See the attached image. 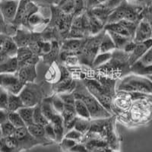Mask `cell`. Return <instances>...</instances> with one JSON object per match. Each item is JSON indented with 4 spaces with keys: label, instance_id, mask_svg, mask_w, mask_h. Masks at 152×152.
I'll return each mask as SVG.
<instances>
[{
    "label": "cell",
    "instance_id": "cell-45",
    "mask_svg": "<svg viewBox=\"0 0 152 152\" xmlns=\"http://www.w3.org/2000/svg\"><path fill=\"white\" fill-rule=\"evenodd\" d=\"M44 129H45L46 135L47 138L50 139V141L55 142L56 140V133L54 130V127L51 123H49L48 124L44 126Z\"/></svg>",
    "mask_w": 152,
    "mask_h": 152
},
{
    "label": "cell",
    "instance_id": "cell-53",
    "mask_svg": "<svg viewBox=\"0 0 152 152\" xmlns=\"http://www.w3.org/2000/svg\"><path fill=\"white\" fill-rule=\"evenodd\" d=\"M69 152H89V150L87 148L85 144L82 142H78L75 147L69 151Z\"/></svg>",
    "mask_w": 152,
    "mask_h": 152
},
{
    "label": "cell",
    "instance_id": "cell-57",
    "mask_svg": "<svg viewBox=\"0 0 152 152\" xmlns=\"http://www.w3.org/2000/svg\"><path fill=\"white\" fill-rule=\"evenodd\" d=\"M146 4H147V6L152 5V0H146Z\"/></svg>",
    "mask_w": 152,
    "mask_h": 152
},
{
    "label": "cell",
    "instance_id": "cell-60",
    "mask_svg": "<svg viewBox=\"0 0 152 152\" xmlns=\"http://www.w3.org/2000/svg\"><path fill=\"white\" fill-rule=\"evenodd\" d=\"M147 78H148L149 79H150L151 81H152V75H151V76H148V77H147Z\"/></svg>",
    "mask_w": 152,
    "mask_h": 152
},
{
    "label": "cell",
    "instance_id": "cell-30",
    "mask_svg": "<svg viewBox=\"0 0 152 152\" xmlns=\"http://www.w3.org/2000/svg\"><path fill=\"white\" fill-rule=\"evenodd\" d=\"M28 1L29 0H20L15 19L14 23H13V25L17 28H21L23 20H24L25 13H26L27 5H28Z\"/></svg>",
    "mask_w": 152,
    "mask_h": 152
},
{
    "label": "cell",
    "instance_id": "cell-43",
    "mask_svg": "<svg viewBox=\"0 0 152 152\" xmlns=\"http://www.w3.org/2000/svg\"><path fill=\"white\" fill-rule=\"evenodd\" d=\"M83 137L84 135H82L81 132L75 130V129L70 130L65 134V138H69V139L74 140L77 142H81Z\"/></svg>",
    "mask_w": 152,
    "mask_h": 152
},
{
    "label": "cell",
    "instance_id": "cell-39",
    "mask_svg": "<svg viewBox=\"0 0 152 152\" xmlns=\"http://www.w3.org/2000/svg\"><path fill=\"white\" fill-rule=\"evenodd\" d=\"M75 2V0H61L56 5L62 12L72 15Z\"/></svg>",
    "mask_w": 152,
    "mask_h": 152
},
{
    "label": "cell",
    "instance_id": "cell-12",
    "mask_svg": "<svg viewBox=\"0 0 152 152\" xmlns=\"http://www.w3.org/2000/svg\"><path fill=\"white\" fill-rule=\"evenodd\" d=\"M19 2L20 0H0V10L8 24L14 23Z\"/></svg>",
    "mask_w": 152,
    "mask_h": 152
},
{
    "label": "cell",
    "instance_id": "cell-24",
    "mask_svg": "<svg viewBox=\"0 0 152 152\" xmlns=\"http://www.w3.org/2000/svg\"><path fill=\"white\" fill-rule=\"evenodd\" d=\"M61 44L57 41H52V48L50 52L46 55L43 56L41 59L46 65L50 66L53 62H57L59 59V53H60Z\"/></svg>",
    "mask_w": 152,
    "mask_h": 152
},
{
    "label": "cell",
    "instance_id": "cell-27",
    "mask_svg": "<svg viewBox=\"0 0 152 152\" xmlns=\"http://www.w3.org/2000/svg\"><path fill=\"white\" fill-rule=\"evenodd\" d=\"M116 50V46H115V43H114L112 37L109 34V33L106 31L101 42H100V47H99V53H113Z\"/></svg>",
    "mask_w": 152,
    "mask_h": 152
},
{
    "label": "cell",
    "instance_id": "cell-42",
    "mask_svg": "<svg viewBox=\"0 0 152 152\" xmlns=\"http://www.w3.org/2000/svg\"><path fill=\"white\" fill-rule=\"evenodd\" d=\"M86 12L85 1L84 0H75L74 5V10L72 12L73 17H78V16L83 15Z\"/></svg>",
    "mask_w": 152,
    "mask_h": 152
},
{
    "label": "cell",
    "instance_id": "cell-7",
    "mask_svg": "<svg viewBox=\"0 0 152 152\" xmlns=\"http://www.w3.org/2000/svg\"><path fill=\"white\" fill-rule=\"evenodd\" d=\"M116 91L152 95V81L147 77L131 73L119 81Z\"/></svg>",
    "mask_w": 152,
    "mask_h": 152
},
{
    "label": "cell",
    "instance_id": "cell-51",
    "mask_svg": "<svg viewBox=\"0 0 152 152\" xmlns=\"http://www.w3.org/2000/svg\"><path fill=\"white\" fill-rule=\"evenodd\" d=\"M139 62H141L144 65H152V46L139 60Z\"/></svg>",
    "mask_w": 152,
    "mask_h": 152
},
{
    "label": "cell",
    "instance_id": "cell-48",
    "mask_svg": "<svg viewBox=\"0 0 152 152\" xmlns=\"http://www.w3.org/2000/svg\"><path fill=\"white\" fill-rule=\"evenodd\" d=\"M78 142H75L74 140H72V139H69V138H65L62 139V141L61 142V146L64 150H68L69 151L71 150L73 147H75Z\"/></svg>",
    "mask_w": 152,
    "mask_h": 152
},
{
    "label": "cell",
    "instance_id": "cell-41",
    "mask_svg": "<svg viewBox=\"0 0 152 152\" xmlns=\"http://www.w3.org/2000/svg\"><path fill=\"white\" fill-rule=\"evenodd\" d=\"M0 127H1V130H2V134L3 138L14 136L15 132L16 131V128L10 122L7 121L5 122V123H2V125H0Z\"/></svg>",
    "mask_w": 152,
    "mask_h": 152
},
{
    "label": "cell",
    "instance_id": "cell-31",
    "mask_svg": "<svg viewBox=\"0 0 152 152\" xmlns=\"http://www.w3.org/2000/svg\"><path fill=\"white\" fill-rule=\"evenodd\" d=\"M75 110L78 117L91 120L90 112L86 104L80 99H75Z\"/></svg>",
    "mask_w": 152,
    "mask_h": 152
},
{
    "label": "cell",
    "instance_id": "cell-40",
    "mask_svg": "<svg viewBox=\"0 0 152 152\" xmlns=\"http://www.w3.org/2000/svg\"><path fill=\"white\" fill-rule=\"evenodd\" d=\"M50 96H51V100H52V104L55 110L59 114H62V111L64 110L65 106L64 103L62 101L59 94H53Z\"/></svg>",
    "mask_w": 152,
    "mask_h": 152
},
{
    "label": "cell",
    "instance_id": "cell-13",
    "mask_svg": "<svg viewBox=\"0 0 152 152\" xmlns=\"http://www.w3.org/2000/svg\"><path fill=\"white\" fill-rule=\"evenodd\" d=\"M88 32L85 29L82 15L73 18L71 29L69 31L67 39H78L82 40L88 37Z\"/></svg>",
    "mask_w": 152,
    "mask_h": 152
},
{
    "label": "cell",
    "instance_id": "cell-55",
    "mask_svg": "<svg viewBox=\"0 0 152 152\" xmlns=\"http://www.w3.org/2000/svg\"><path fill=\"white\" fill-rule=\"evenodd\" d=\"M8 115H9V111L6 110L0 109V125L8 121Z\"/></svg>",
    "mask_w": 152,
    "mask_h": 152
},
{
    "label": "cell",
    "instance_id": "cell-21",
    "mask_svg": "<svg viewBox=\"0 0 152 152\" xmlns=\"http://www.w3.org/2000/svg\"><path fill=\"white\" fill-rule=\"evenodd\" d=\"M48 70L45 74V81L50 85H54L59 81L61 78L60 66L58 62H55L49 66Z\"/></svg>",
    "mask_w": 152,
    "mask_h": 152
},
{
    "label": "cell",
    "instance_id": "cell-25",
    "mask_svg": "<svg viewBox=\"0 0 152 152\" xmlns=\"http://www.w3.org/2000/svg\"><path fill=\"white\" fill-rule=\"evenodd\" d=\"M40 107H41L42 112L50 123L52 121L53 119H54V117L56 116L57 114H59L53 108L51 96H49V97H47L43 99L42 103L40 104Z\"/></svg>",
    "mask_w": 152,
    "mask_h": 152
},
{
    "label": "cell",
    "instance_id": "cell-61",
    "mask_svg": "<svg viewBox=\"0 0 152 152\" xmlns=\"http://www.w3.org/2000/svg\"><path fill=\"white\" fill-rule=\"evenodd\" d=\"M60 1H61V0H56V5H57V4H58V3H59V2H60Z\"/></svg>",
    "mask_w": 152,
    "mask_h": 152
},
{
    "label": "cell",
    "instance_id": "cell-4",
    "mask_svg": "<svg viewBox=\"0 0 152 152\" xmlns=\"http://www.w3.org/2000/svg\"><path fill=\"white\" fill-rule=\"evenodd\" d=\"M98 74L114 79H122L131 74L129 54L123 50H116L112 53V57L104 66L94 70Z\"/></svg>",
    "mask_w": 152,
    "mask_h": 152
},
{
    "label": "cell",
    "instance_id": "cell-14",
    "mask_svg": "<svg viewBox=\"0 0 152 152\" xmlns=\"http://www.w3.org/2000/svg\"><path fill=\"white\" fill-rule=\"evenodd\" d=\"M36 67V64H24L19 66L16 75L24 84L35 82L37 76Z\"/></svg>",
    "mask_w": 152,
    "mask_h": 152
},
{
    "label": "cell",
    "instance_id": "cell-11",
    "mask_svg": "<svg viewBox=\"0 0 152 152\" xmlns=\"http://www.w3.org/2000/svg\"><path fill=\"white\" fill-rule=\"evenodd\" d=\"M14 136L18 143L21 151L29 150L36 145H40L39 141L37 140L36 138L31 135L27 126L16 129Z\"/></svg>",
    "mask_w": 152,
    "mask_h": 152
},
{
    "label": "cell",
    "instance_id": "cell-56",
    "mask_svg": "<svg viewBox=\"0 0 152 152\" xmlns=\"http://www.w3.org/2000/svg\"><path fill=\"white\" fill-rule=\"evenodd\" d=\"M128 3L135 5H140V6H147L146 0H126Z\"/></svg>",
    "mask_w": 152,
    "mask_h": 152
},
{
    "label": "cell",
    "instance_id": "cell-54",
    "mask_svg": "<svg viewBox=\"0 0 152 152\" xmlns=\"http://www.w3.org/2000/svg\"><path fill=\"white\" fill-rule=\"evenodd\" d=\"M6 36L7 35L0 34V62H3L5 59H7L8 58H10V57H7L6 56H5L2 53V44H3V42L5 40Z\"/></svg>",
    "mask_w": 152,
    "mask_h": 152
},
{
    "label": "cell",
    "instance_id": "cell-35",
    "mask_svg": "<svg viewBox=\"0 0 152 152\" xmlns=\"http://www.w3.org/2000/svg\"><path fill=\"white\" fill-rule=\"evenodd\" d=\"M91 121L90 119H83V118L78 117L77 118V120L75 124L74 129L79 132H81L82 135H85L91 128Z\"/></svg>",
    "mask_w": 152,
    "mask_h": 152
},
{
    "label": "cell",
    "instance_id": "cell-17",
    "mask_svg": "<svg viewBox=\"0 0 152 152\" xmlns=\"http://www.w3.org/2000/svg\"><path fill=\"white\" fill-rule=\"evenodd\" d=\"M152 46V39L146 40L142 43H138L135 45V49L133 50L132 52L129 54V63L132 66L134 63L140 60L142 57L144 56L148 50Z\"/></svg>",
    "mask_w": 152,
    "mask_h": 152
},
{
    "label": "cell",
    "instance_id": "cell-50",
    "mask_svg": "<svg viewBox=\"0 0 152 152\" xmlns=\"http://www.w3.org/2000/svg\"><path fill=\"white\" fill-rule=\"evenodd\" d=\"M9 26V24L5 22L3 15H2L1 10H0V34H5L8 36Z\"/></svg>",
    "mask_w": 152,
    "mask_h": 152
},
{
    "label": "cell",
    "instance_id": "cell-58",
    "mask_svg": "<svg viewBox=\"0 0 152 152\" xmlns=\"http://www.w3.org/2000/svg\"><path fill=\"white\" fill-rule=\"evenodd\" d=\"M2 138H3V136H2V130H1V127H0V142H1V141H2Z\"/></svg>",
    "mask_w": 152,
    "mask_h": 152
},
{
    "label": "cell",
    "instance_id": "cell-23",
    "mask_svg": "<svg viewBox=\"0 0 152 152\" xmlns=\"http://www.w3.org/2000/svg\"><path fill=\"white\" fill-rule=\"evenodd\" d=\"M15 136L2 138L0 142V152H21Z\"/></svg>",
    "mask_w": 152,
    "mask_h": 152
},
{
    "label": "cell",
    "instance_id": "cell-38",
    "mask_svg": "<svg viewBox=\"0 0 152 152\" xmlns=\"http://www.w3.org/2000/svg\"><path fill=\"white\" fill-rule=\"evenodd\" d=\"M8 121L10 122L16 129L26 126L23 119H21L20 114L18 112H9L8 115Z\"/></svg>",
    "mask_w": 152,
    "mask_h": 152
},
{
    "label": "cell",
    "instance_id": "cell-22",
    "mask_svg": "<svg viewBox=\"0 0 152 152\" xmlns=\"http://www.w3.org/2000/svg\"><path fill=\"white\" fill-rule=\"evenodd\" d=\"M18 61L17 57H10L0 62V74H14L18 69Z\"/></svg>",
    "mask_w": 152,
    "mask_h": 152
},
{
    "label": "cell",
    "instance_id": "cell-6",
    "mask_svg": "<svg viewBox=\"0 0 152 152\" xmlns=\"http://www.w3.org/2000/svg\"><path fill=\"white\" fill-rule=\"evenodd\" d=\"M106 30L104 29L97 34L88 36L83 39L82 44L77 53L80 66L91 69L93 61L99 53L100 42Z\"/></svg>",
    "mask_w": 152,
    "mask_h": 152
},
{
    "label": "cell",
    "instance_id": "cell-9",
    "mask_svg": "<svg viewBox=\"0 0 152 152\" xmlns=\"http://www.w3.org/2000/svg\"><path fill=\"white\" fill-rule=\"evenodd\" d=\"M59 66L61 69V78L58 82L52 85V94L73 93L77 85V79L73 77L72 74L67 66L62 64H59Z\"/></svg>",
    "mask_w": 152,
    "mask_h": 152
},
{
    "label": "cell",
    "instance_id": "cell-28",
    "mask_svg": "<svg viewBox=\"0 0 152 152\" xmlns=\"http://www.w3.org/2000/svg\"><path fill=\"white\" fill-rule=\"evenodd\" d=\"M131 73L137 75L148 77L152 75V65H144L138 61L131 66Z\"/></svg>",
    "mask_w": 152,
    "mask_h": 152
},
{
    "label": "cell",
    "instance_id": "cell-46",
    "mask_svg": "<svg viewBox=\"0 0 152 152\" xmlns=\"http://www.w3.org/2000/svg\"><path fill=\"white\" fill-rule=\"evenodd\" d=\"M84 1H85L86 11H88L97 7V6H99V5H102L108 0H84Z\"/></svg>",
    "mask_w": 152,
    "mask_h": 152
},
{
    "label": "cell",
    "instance_id": "cell-44",
    "mask_svg": "<svg viewBox=\"0 0 152 152\" xmlns=\"http://www.w3.org/2000/svg\"><path fill=\"white\" fill-rule=\"evenodd\" d=\"M60 97L62 98V101L64 103V105L68 106H75V97L73 93H67V94H59Z\"/></svg>",
    "mask_w": 152,
    "mask_h": 152
},
{
    "label": "cell",
    "instance_id": "cell-36",
    "mask_svg": "<svg viewBox=\"0 0 152 152\" xmlns=\"http://www.w3.org/2000/svg\"><path fill=\"white\" fill-rule=\"evenodd\" d=\"M34 123L43 126H45L46 125H47L50 123L48 121V119L44 116L43 112H42L40 104H38V105L34 107Z\"/></svg>",
    "mask_w": 152,
    "mask_h": 152
},
{
    "label": "cell",
    "instance_id": "cell-18",
    "mask_svg": "<svg viewBox=\"0 0 152 152\" xmlns=\"http://www.w3.org/2000/svg\"><path fill=\"white\" fill-rule=\"evenodd\" d=\"M33 32L25 28H19L16 31L15 34L12 37L18 48L28 47L31 43Z\"/></svg>",
    "mask_w": 152,
    "mask_h": 152
},
{
    "label": "cell",
    "instance_id": "cell-47",
    "mask_svg": "<svg viewBox=\"0 0 152 152\" xmlns=\"http://www.w3.org/2000/svg\"><path fill=\"white\" fill-rule=\"evenodd\" d=\"M39 8H50L52 5H56V0H31Z\"/></svg>",
    "mask_w": 152,
    "mask_h": 152
},
{
    "label": "cell",
    "instance_id": "cell-1",
    "mask_svg": "<svg viewBox=\"0 0 152 152\" xmlns=\"http://www.w3.org/2000/svg\"><path fill=\"white\" fill-rule=\"evenodd\" d=\"M116 116L91 121V128L84 135L81 142L88 150L97 148L108 147L116 151L119 148L118 138L115 129Z\"/></svg>",
    "mask_w": 152,
    "mask_h": 152
},
{
    "label": "cell",
    "instance_id": "cell-49",
    "mask_svg": "<svg viewBox=\"0 0 152 152\" xmlns=\"http://www.w3.org/2000/svg\"><path fill=\"white\" fill-rule=\"evenodd\" d=\"M8 101H9V93L4 90L0 94V109L7 110Z\"/></svg>",
    "mask_w": 152,
    "mask_h": 152
},
{
    "label": "cell",
    "instance_id": "cell-16",
    "mask_svg": "<svg viewBox=\"0 0 152 152\" xmlns=\"http://www.w3.org/2000/svg\"><path fill=\"white\" fill-rule=\"evenodd\" d=\"M16 57L18 61L19 66L24 64H28V63L37 65L41 59V57L39 56L35 55L28 47L18 48Z\"/></svg>",
    "mask_w": 152,
    "mask_h": 152
},
{
    "label": "cell",
    "instance_id": "cell-59",
    "mask_svg": "<svg viewBox=\"0 0 152 152\" xmlns=\"http://www.w3.org/2000/svg\"><path fill=\"white\" fill-rule=\"evenodd\" d=\"M3 91H4L3 88H2V87H0V94H2V92Z\"/></svg>",
    "mask_w": 152,
    "mask_h": 152
},
{
    "label": "cell",
    "instance_id": "cell-5",
    "mask_svg": "<svg viewBox=\"0 0 152 152\" xmlns=\"http://www.w3.org/2000/svg\"><path fill=\"white\" fill-rule=\"evenodd\" d=\"M73 94L75 99H80L86 104L88 110L90 112L91 120L106 119L113 116L99 102L94 96L89 92L81 80L77 79V85L73 91Z\"/></svg>",
    "mask_w": 152,
    "mask_h": 152
},
{
    "label": "cell",
    "instance_id": "cell-15",
    "mask_svg": "<svg viewBox=\"0 0 152 152\" xmlns=\"http://www.w3.org/2000/svg\"><path fill=\"white\" fill-rule=\"evenodd\" d=\"M152 39V28L147 20L143 18L137 25L133 40L136 43Z\"/></svg>",
    "mask_w": 152,
    "mask_h": 152
},
{
    "label": "cell",
    "instance_id": "cell-26",
    "mask_svg": "<svg viewBox=\"0 0 152 152\" xmlns=\"http://www.w3.org/2000/svg\"><path fill=\"white\" fill-rule=\"evenodd\" d=\"M18 47L12 37L6 36L2 44V53L7 57L16 56Z\"/></svg>",
    "mask_w": 152,
    "mask_h": 152
},
{
    "label": "cell",
    "instance_id": "cell-2",
    "mask_svg": "<svg viewBox=\"0 0 152 152\" xmlns=\"http://www.w3.org/2000/svg\"><path fill=\"white\" fill-rule=\"evenodd\" d=\"M94 74L92 76H85L79 80L99 102L113 114V106L116 96V85L119 80L98 74L94 70Z\"/></svg>",
    "mask_w": 152,
    "mask_h": 152
},
{
    "label": "cell",
    "instance_id": "cell-34",
    "mask_svg": "<svg viewBox=\"0 0 152 152\" xmlns=\"http://www.w3.org/2000/svg\"><path fill=\"white\" fill-rule=\"evenodd\" d=\"M104 29H105L106 31H112V32H114V33L119 34L123 35V36L128 37L131 38V39H134V37H133L132 35L130 34L129 31L126 29L120 22L106 24L105 27H104Z\"/></svg>",
    "mask_w": 152,
    "mask_h": 152
},
{
    "label": "cell",
    "instance_id": "cell-52",
    "mask_svg": "<svg viewBox=\"0 0 152 152\" xmlns=\"http://www.w3.org/2000/svg\"><path fill=\"white\" fill-rule=\"evenodd\" d=\"M144 18L147 20L148 22L150 24L152 28V5L147 6L145 8V13H144Z\"/></svg>",
    "mask_w": 152,
    "mask_h": 152
},
{
    "label": "cell",
    "instance_id": "cell-20",
    "mask_svg": "<svg viewBox=\"0 0 152 152\" xmlns=\"http://www.w3.org/2000/svg\"><path fill=\"white\" fill-rule=\"evenodd\" d=\"M82 40H78V39H66L64 41L61 43L60 51L61 52L67 53L69 54H75L77 55L81 44H82Z\"/></svg>",
    "mask_w": 152,
    "mask_h": 152
},
{
    "label": "cell",
    "instance_id": "cell-10",
    "mask_svg": "<svg viewBox=\"0 0 152 152\" xmlns=\"http://www.w3.org/2000/svg\"><path fill=\"white\" fill-rule=\"evenodd\" d=\"M24 85L19 79L16 73L14 74H0V87L8 93L19 94Z\"/></svg>",
    "mask_w": 152,
    "mask_h": 152
},
{
    "label": "cell",
    "instance_id": "cell-3",
    "mask_svg": "<svg viewBox=\"0 0 152 152\" xmlns=\"http://www.w3.org/2000/svg\"><path fill=\"white\" fill-rule=\"evenodd\" d=\"M50 9V22L40 34L44 40L57 41L61 44L67 39L74 17L62 12L56 5H52Z\"/></svg>",
    "mask_w": 152,
    "mask_h": 152
},
{
    "label": "cell",
    "instance_id": "cell-8",
    "mask_svg": "<svg viewBox=\"0 0 152 152\" xmlns=\"http://www.w3.org/2000/svg\"><path fill=\"white\" fill-rule=\"evenodd\" d=\"M47 81L37 84L36 82H30L24 85L21 91L19 93V96L22 100L24 107H34L35 106L40 104L45 96V88L47 85Z\"/></svg>",
    "mask_w": 152,
    "mask_h": 152
},
{
    "label": "cell",
    "instance_id": "cell-29",
    "mask_svg": "<svg viewBox=\"0 0 152 152\" xmlns=\"http://www.w3.org/2000/svg\"><path fill=\"white\" fill-rule=\"evenodd\" d=\"M24 107L19 94L9 93L7 110L9 112H18L21 107Z\"/></svg>",
    "mask_w": 152,
    "mask_h": 152
},
{
    "label": "cell",
    "instance_id": "cell-19",
    "mask_svg": "<svg viewBox=\"0 0 152 152\" xmlns=\"http://www.w3.org/2000/svg\"><path fill=\"white\" fill-rule=\"evenodd\" d=\"M27 127H28L31 135H33L37 140L39 141L40 145H50V144H52L53 142L47 138V135H46L45 129H44V126L34 123V124L27 126Z\"/></svg>",
    "mask_w": 152,
    "mask_h": 152
},
{
    "label": "cell",
    "instance_id": "cell-32",
    "mask_svg": "<svg viewBox=\"0 0 152 152\" xmlns=\"http://www.w3.org/2000/svg\"><path fill=\"white\" fill-rule=\"evenodd\" d=\"M109 34L110 35V37H112L114 43H115V46H116V50H123V49L125 48L126 45L129 42H130L131 40H133V39L128 37L123 36V35L119 34L114 33L112 31H107Z\"/></svg>",
    "mask_w": 152,
    "mask_h": 152
},
{
    "label": "cell",
    "instance_id": "cell-37",
    "mask_svg": "<svg viewBox=\"0 0 152 152\" xmlns=\"http://www.w3.org/2000/svg\"><path fill=\"white\" fill-rule=\"evenodd\" d=\"M112 57V53H98L97 56L95 57L94 60L92 63L91 69L93 70L98 69L100 66H104L106 64Z\"/></svg>",
    "mask_w": 152,
    "mask_h": 152
},
{
    "label": "cell",
    "instance_id": "cell-33",
    "mask_svg": "<svg viewBox=\"0 0 152 152\" xmlns=\"http://www.w3.org/2000/svg\"><path fill=\"white\" fill-rule=\"evenodd\" d=\"M34 107H23L18 111L26 126H29L34 123Z\"/></svg>",
    "mask_w": 152,
    "mask_h": 152
}]
</instances>
